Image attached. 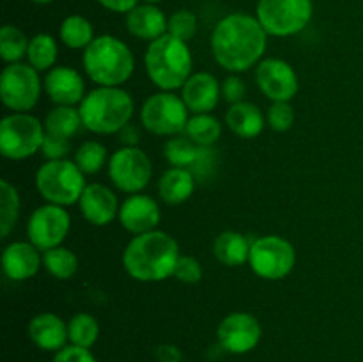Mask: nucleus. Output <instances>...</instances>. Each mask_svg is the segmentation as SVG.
Wrapping results in <instances>:
<instances>
[{
  "mask_svg": "<svg viewBox=\"0 0 363 362\" xmlns=\"http://www.w3.org/2000/svg\"><path fill=\"white\" fill-rule=\"evenodd\" d=\"M28 337L45 351H59L69 341L67 323L53 312H41L28 323Z\"/></svg>",
  "mask_w": 363,
  "mask_h": 362,
  "instance_id": "412c9836",
  "label": "nucleus"
},
{
  "mask_svg": "<svg viewBox=\"0 0 363 362\" xmlns=\"http://www.w3.org/2000/svg\"><path fill=\"white\" fill-rule=\"evenodd\" d=\"M20 216V195L14 185L0 181V238L9 236Z\"/></svg>",
  "mask_w": 363,
  "mask_h": 362,
  "instance_id": "2f4dec72",
  "label": "nucleus"
},
{
  "mask_svg": "<svg viewBox=\"0 0 363 362\" xmlns=\"http://www.w3.org/2000/svg\"><path fill=\"white\" fill-rule=\"evenodd\" d=\"M71 229V216L64 206L45 204L32 212L27 224L28 241L41 252L62 245Z\"/></svg>",
  "mask_w": 363,
  "mask_h": 362,
  "instance_id": "ddd939ff",
  "label": "nucleus"
},
{
  "mask_svg": "<svg viewBox=\"0 0 363 362\" xmlns=\"http://www.w3.org/2000/svg\"><path fill=\"white\" fill-rule=\"evenodd\" d=\"M312 0H259L257 20L268 35L287 38L303 31L312 20Z\"/></svg>",
  "mask_w": 363,
  "mask_h": 362,
  "instance_id": "1a4fd4ad",
  "label": "nucleus"
},
{
  "mask_svg": "<svg viewBox=\"0 0 363 362\" xmlns=\"http://www.w3.org/2000/svg\"><path fill=\"white\" fill-rule=\"evenodd\" d=\"M197 16H195L191 11L181 9L176 11V13L169 18V31H167V34L188 43L190 39L195 38V34H197Z\"/></svg>",
  "mask_w": 363,
  "mask_h": 362,
  "instance_id": "c9c22d12",
  "label": "nucleus"
},
{
  "mask_svg": "<svg viewBox=\"0 0 363 362\" xmlns=\"http://www.w3.org/2000/svg\"><path fill=\"white\" fill-rule=\"evenodd\" d=\"M41 251L30 241H13L2 252V268L7 279L27 280L39 272Z\"/></svg>",
  "mask_w": 363,
  "mask_h": 362,
  "instance_id": "aec40b11",
  "label": "nucleus"
},
{
  "mask_svg": "<svg viewBox=\"0 0 363 362\" xmlns=\"http://www.w3.org/2000/svg\"><path fill=\"white\" fill-rule=\"evenodd\" d=\"M156 362H181L183 361V353H181L179 348L176 344L163 343L160 346H156L155 350Z\"/></svg>",
  "mask_w": 363,
  "mask_h": 362,
  "instance_id": "37998d69",
  "label": "nucleus"
},
{
  "mask_svg": "<svg viewBox=\"0 0 363 362\" xmlns=\"http://www.w3.org/2000/svg\"><path fill=\"white\" fill-rule=\"evenodd\" d=\"M172 277H176L179 283L184 284H197L202 279V266L199 259L194 256H179L174 268Z\"/></svg>",
  "mask_w": 363,
  "mask_h": 362,
  "instance_id": "4c0bfd02",
  "label": "nucleus"
},
{
  "mask_svg": "<svg viewBox=\"0 0 363 362\" xmlns=\"http://www.w3.org/2000/svg\"><path fill=\"white\" fill-rule=\"evenodd\" d=\"M216 167V155L211 148H202L199 149L197 160H195L194 165L190 167V170L194 172L195 180L197 181H206L213 176V170Z\"/></svg>",
  "mask_w": 363,
  "mask_h": 362,
  "instance_id": "58836bf2",
  "label": "nucleus"
},
{
  "mask_svg": "<svg viewBox=\"0 0 363 362\" xmlns=\"http://www.w3.org/2000/svg\"><path fill=\"white\" fill-rule=\"evenodd\" d=\"M252 272L266 280H279L289 275L296 265V251L289 240L277 234H268L252 241L250 258Z\"/></svg>",
  "mask_w": 363,
  "mask_h": 362,
  "instance_id": "9d476101",
  "label": "nucleus"
},
{
  "mask_svg": "<svg viewBox=\"0 0 363 362\" xmlns=\"http://www.w3.org/2000/svg\"><path fill=\"white\" fill-rule=\"evenodd\" d=\"M45 91L55 105L74 106L85 98L84 77L69 66H57L46 73Z\"/></svg>",
  "mask_w": 363,
  "mask_h": 362,
  "instance_id": "a211bd4d",
  "label": "nucleus"
},
{
  "mask_svg": "<svg viewBox=\"0 0 363 362\" xmlns=\"http://www.w3.org/2000/svg\"><path fill=\"white\" fill-rule=\"evenodd\" d=\"M144 2H145V4H155V6H156V4L162 2V0H144Z\"/></svg>",
  "mask_w": 363,
  "mask_h": 362,
  "instance_id": "de8ad7c7",
  "label": "nucleus"
},
{
  "mask_svg": "<svg viewBox=\"0 0 363 362\" xmlns=\"http://www.w3.org/2000/svg\"><path fill=\"white\" fill-rule=\"evenodd\" d=\"M225 123L234 135L241 138H255L264 130L266 116L257 105L250 102H240L229 106Z\"/></svg>",
  "mask_w": 363,
  "mask_h": 362,
  "instance_id": "5701e85b",
  "label": "nucleus"
},
{
  "mask_svg": "<svg viewBox=\"0 0 363 362\" xmlns=\"http://www.w3.org/2000/svg\"><path fill=\"white\" fill-rule=\"evenodd\" d=\"M188 106L181 96L172 91H162L151 94L140 110L142 126L160 137H176L186 130Z\"/></svg>",
  "mask_w": 363,
  "mask_h": 362,
  "instance_id": "6e6552de",
  "label": "nucleus"
},
{
  "mask_svg": "<svg viewBox=\"0 0 363 362\" xmlns=\"http://www.w3.org/2000/svg\"><path fill=\"white\" fill-rule=\"evenodd\" d=\"M57 55H59V46L53 35L50 34H38L28 43L27 59L32 67L41 73V71H50L55 67Z\"/></svg>",
  "mask_w": 363,
  "mask_h": 362,
  "instance_id": "c85d7f7f",
  "label": "nucleus"
},
{
  "mask_svg": "<svg viewBox=\"0 0 363 362\" xmlns=\"http://www.w3.org/2000/svg\"><path fill=\"white\" fill-rule=\"evenodd\" d=\"M245 94H247V85L236 75H230L222 82V98L230 105L245 102Z\"/></svg>",
  "mask_w": 363,
  "mask_h": 362,
  "instance_id": "a19ab883",
  "label": "nucleus"
},
{
  "mask_svg": "<svg viewBox=\"0 0 363 362\" xmlns=\"http://www.w3.org/2000/svg\"><path fill=\"white\" fill-rule=\"evenodd\" d=\"M67 337L74 346L89 348L91 350L99 337V323L89 312H77L67 322Z\"/></svg>",
  "mask_w": 363,
  "mask_h": 362,
  "instance_id": "7c9ffc66",
  "label": "nucleus"
},
{
  "mask_svg": "<svg viewBox=\"0 0 363 362\" xmlns=\"http://www.w3.org/2000/svg\"><path fill=\"white\" fill-rule=\"evenodd\" d=\"M184 133L197 146L211 148L222 137V123L216 117H213L211 114H194L188 119Z\"/></svg>",
  "mask_w": 363,
  "mask_h": 362,
  "instance_id": "cd10ccee",
  "label": "nucleus"
},
{
  "mask_svg": "<svg viewBox=\"0 0 363 362\" xmlns=\"http://www.w3.org/2000/svg\"><path fill=\"white\" fill-rule=\"evenodd\" d=\"M106 158H108V153H106V148L101 142L85 141L74 153L73 162L80 167L85 176H92V174H98L103 169Z\"/></svg>",
  "mask_w": 363,
  "mask_h": 362,
  "instance_id": "f704fd0d",
  "label": "nucleus"
},
{
  "mask_svg": "<svg viewBox=\"0 0 363 362\" xmlns=\"http://www.w3.org/2000/svg\"><path fill=\"white\" fill-rule=\"evenodd\" d=\"M199 149H201V146L195 144L188 135L186 137L176 135V137H170L165 142V146H163V155H165L167 162L172 167L190 169L195 163V160H197Z\"/></svg>",
  "mask_w": 363,
  "mask_h": 362,
  "instance_id": "473e14b6",
  "label": "nucleus"
},
{
  "mask_svg": "<svg viewBox=\"0 0 363 362\" xmlns=\"http://www.w3.org/2000/svg\"><path fill=\"white\" fill-rule=\"evenodd\" d=\"M84 126L92 133H119L131 121L135 110L130 92L121 87H98L85 94L78 106Z\"/></svg>",
  "mask_w": 363,
  "mask_h": 362,
  "instance_id": "39448f33",
  "label": "nucleus"
},
{
  "mask_svg": "<svg viewBox=\"0 0 363 362\" xmlns=\"http://www.w3.org/2000/svg\"><path fill=\"white\" fill-rule=\"evenodd\" d=\"M59 35L67 48L85 50L94 41V28L87 18L80 14H71L60 23Z\"/></svg>",
  "mask_w": 363,
  "mask_h": 362,
  "instance_id": "bb28decb",
  "label": "nucleus"
},
{
  "mask_svg": "<svg viewBox=\"0 0 363 362\" xmlns=\"http://www.w3.org/2000/svg\"><path fill=\"white\" fill-rule=\"evenodd\" d=\"M105 9L113 11V13H130L131 9L138 6V0H98Z\"/></svg>",
  "mask_w": 363,
  "mask_h": 362,
  "instance_id": "c03bdc74",
  "label": "nucleus"
},
{
  "mask_svg": "<svg viewBox=\"0 0 363 362\" xmlns=\"http://www.w3.org/2000/svg\"><path fill=\"white\" fill-rule=\"evenodd\" d=\"M191 67L194 59L188 45L170 34L151 41L145 50L147 77L162 91L183 89L191 77Z\"/></svg>",
  "mask_w": 363,
  "mask_h": 362,
  "instance_id": "20e7f679",
  "label": "nucleus"
},
{
  "mask_svg": "<svg viewBox=\"0 0 363 362\" xmlns=\"http://www.w3.org/2000/svg\"><path fill=\"white\" fill-rule=\"evenodd\" d=\"M82 216L92 226H108L113 222L116 216H119V201L116 194L110 190L106 185L91 183L85 187L80 201H78Z\"/></svg>",
  "mask_w": 363,
  "mask_h": 362,
  "instance_id": "f3484780",
  "label": "nucleus"
},
{
  "mask_svg": "<svg viewBox=\"0 0 363 362\" xmlns=\"http://www.w3.org/2000/svg\"><path fill=\"white\" fill-rule=\"evenodd\" d=\"M28 39L23 32L14 25H4L0 31V57L7 64L20 62L28 52Z\"/></svg>",
  "mask_w": 363,
  "mask_h": 362,
  "instance_id": "72a5a7b5",
  "label": "nucleus"
},
{
  "mask_svg": "<svg viewBox=\"0 0 363 362\" xmlns=\"http://www.w3.org/2000/svg\"><path fill=\"white\" fill-rule=\"evenodd\" d=\"M220 346L233 355H243L254 350L262 337L259 319L250 312H230L220 322L216 330Z\"/></svg>",
  "mask_w": 363,
  "mask_h": 362,
  "instance_id": "4468645a",
  "label": "nucleus"
},
{
  "mask_svg": "<svg viewBox=\"0 0 363 362\" xmlns=\"http://www.w3.org/2000/svg\"><path fill=\"white\" fill-rule=\"evenodd\" d=\"M84 126L80 110L74 106L55 105V109L46 114L45 130L46 133L55 135V137L71 138L78 133Z\"/></svg>",
  "mask_w": 363,
  "mask_h": 362,
  "instance_id": "a878e982",
  "label": "nucleus"
},
{
  "mask_svg": "<svg viewBox=\"0 0 363 362\" xmlns=\"http://www.w3.org/2000/svg\"><path fill=\"white\" fill-rule=\"evenodd\" d=\"M71 144L69 138L55 137V135L45 133V141L41 146V155L45 156L46 162L48 160H66V156L69 155Z\"/></svg>",
  "mask_w": 363,
  "mask_h": 362,
  "instance_id": "ea45409f",
  "label": "nucleus"
},
{
  "mask_svg": "<svg viewBox=\"0 0 363 362\" xmlns=\"http://www.w3.org/2000/svg\"><path fill=\"white\" fill-rule=\"evenodd\" d=\"M195 185H197V180L190 169L172 167V169L165 170L160 177L158 194L165 204H183L195 192Z\"/></svg>",
  "mask_w": 363,
  "mask_h": 362,
  "instance_id": "b1692460",
  "label": "nucleus"
},
{
  "mask_svg": "<svg viewBox=\"0 0 363 362\" xmlns=\"http://www.w3.org/2000/svg\"><path fill=\"white\" fill-rule=\"evenodd\" d=\"M152 176L151 158L140 148L123 146L108 158V177L126 194H140Z\"/></svg>",
  "mask_w": 363,
  "mask_h": 362,
  "instance_id": "f8f14e48",
  "label": "nucleus"
},
{
  "mask_svg": "<svg viewBox=\"0 0 363 362\" xmlns=\"http://www.w3.org/2000/svg\"><path fill=\"white\" fill-rule=\"evenodd\" d=\"M126 28L135 38L151 43L167 34L169 18L155 4H144L126 14Z\"/></svg>",
  "mask_w": 363,
  "mask_h": 362,
  "instance_id": "4be33fe9",
  "label": "nucleus"
},
{
  "mask_svg": "<svg viewBox=\"0 0 363 362\" xmlns=\"http://www.w3.org/2000/svg\"><path fill=\"white\" fill-rule=\"evenodd\" d=\"M268 34L257 18L233 13L216 23L211 35V50L216 62L230 73H243L261 60L266 52Z\"/></svg>",
  "mask_w": 363,
  "mask_h": 362,
  "instance_id": "f257e3e1",
  "label": "nucleus"
},
{
  "mask_svg": "<svg viewBox=\"0 0 363 362\" xmlns=\"http://www.w3.org/2000/svg\"><path fill=\"white\" fill-rule=\"evenodd\" d=\"M52 362H98V361H96V357L91 353L89 348L69 344V346H64L62 350L55 351Z\"/></svg>",
  "mask_w": 363,
  "mask_h": 362,
  "instance_id": "79ce46f5",
  "label": "nucleus"
},
{
  "mask_svg": "<svg viewBox=\"0 0 363 362\" xmlns=\"http://www.w3.org/2000/svg\"><path fill=\"white\" fill-rule=\"evenodd\" d=\"M45 126L28 112H13L0 123V151L7 160H25L41 151Z\"/></svg>",
  "mask_w": 363,
  "mask_h": 362,
  "instance_id": "0eeeda50",
  "label": "nucleus"
},
{
  "mask_svg": "<svg viewBox=\"0 0 363 362\" xmlns=\"http://www.w3.org/2000/svg\"><path fill=\"white\" fill-rule=\"evenodd\" d=\"M30 2H34V4H43V6H45V4L53 2V0H30Z\"/></svg>",
  "mask_w": 363,
  "mask_h": 362,
  "instance_id": "49530a36",
  "label": "nucleus"
},
{
  "mask_svg": "<svg viewBox=\"0 0 363 362\" xmlns=\"http://www.w3.org/2000/svg\"><path fill=\"white\" fill-rule=\"evenodd\" d=\"M255 82L262 94L272 102H291L300 87L294 67L286 60L275 57H269L257 64Z\"/></svg>",
  "mask_w": 363,
  "mask_h": 362,
  "instance_id": "2eb2a0df",
  "label": "nucleus"
},
{
  "mask_svg": "<svg viewBox=\"0 0 363 362\" xmlns=\"http://www.w3.org/2000/svg\"><path fill=\"white\" fill-rule=\"evenodd\" d=\"M85 174L71 160H48L35 172V188L45 201L71 206L80 201L85 190Z\"/></svg>",
  "mask_w": 363,
  "mask_h": 362,
  "instance_id": "423d86ee",
  "label": "nucleus"
},
{
  "mask_svg": "<svg viewBox=\"0 0 363 362\" xmlns=\"http://www.w3.org/2000/svg\"><path fill=\"white\" fill-rule=\"evenodd\" d=\"M181 98L194 114H209L222 98V84L211 73L199 71L181 89Z\"/></svg>",
  "mask_w": 363,
  "mask_h": 362,
  "instance_id": "6ab92c4d",
  "label": "nucleus"
},
{
  "mask_svg": "<svg viewBox=\"0 0 363 362\" xmlns=\"http://www.w3.org/2000/svg\"><path fill=\"white\" fill-rule=\"evenodd\" d=\"M82 64L87 77L99 87H121L133 75L135 57L126 43L103 34L84 50Z\"/></svg>",
  "mask_w": 363,
  "mask_h": 362,
  "instance_id": "7ed1b4c3",
  "label": "nucleus"
},
{
  "mask_svg": "<svg viewBox=\"0 0 363 362\" xmlns=\"http://www.w3.org/2000/svg\"><path fill=\"white\" fill-rule=\"evenodd\" d=\"M43 265L50 275L59 280L71 279L78 272L77 254L62 245L43 252Z\"/></svg>",
  "mask_w": 363,
  "mask_h": 362,
  "instance_id": "c756f323",
  "label": "nucleus"
},
{
  "mask_svg": "<svg viewBox=\"0 0 363 362\" xmlns=\"http://www.w3.org/2000/svg\"><path fill=\"white\" fill-rule=\"evenodd\" d=\"M119 138H121V142H123V146L137 148L138 141H140V130H138L137 124L128 123L126 126L119 131Z\"/></svg>",
  "mask_w": 363,
  "mask_h": 362,
  "instance_id": "a18cd8bd",
  "label": "nucleus"
},
{
  "mask_svg": "<svg viewBox=\"0 0 363 362\" xmlns=\"http://www.w3.org/2000/svg\"><path fill=\"white\" fill-rule=\"evenodd\" d=\"M294 119H296V114L289 102H273L266 112V123L275 131H289Z\"/></svg>",
  "mask_w": 363,
  "mask_h": 362,
  "instance_id": "e433bc0d",
  "label": "nucleus"
},
{
  "mask_svg": "<svg viewBox=\"0 0 363 362\" xmlns=\"http://www.w3.org/2000/svg\"><path fill=\"white\" fill-rule=\"evenodd\" d=\"M250 247L247 236H243L238 231H223L215 238L213 252L215 258L225 266H241L248 263L250 258Z\"/></svg>",
  "mask_w": 363,
  "mask_h": 362,
  "instance_id": "393cba45",
  "label": "nucleus"
},
{
  "mask_svg": "<svg viewBox=\"0 0 363 362\" xmlns=\"http://www.w3.org/2000/svg\"><path fill=\"white\" fill-rule=\"evenodd\" d=\"M162 213L160 206L151 195L131 194L126 201L121 204L119 209V222L128 233L131 234H144L151 233L158 227Z\"/></svg>",
  "mask_w": 363,
  "mask_h": 362,
  "instance_id": "dca6fc26",
  "label": "nucleus"
},
{
  "mask_svg": "<svg viewBox=\"0 0 363 362\" xmlns=\"http://www.w3.org/2000/svg\"><path fill=\"white\" fill-rule=\"evenodd\" d=\"M41 96L39 71L30 64L13 62L4 67L0 75V98L13 112H28Z\"/></svg>",
  "mask_w": 363,
  "mask_h": 362,
  "instance_id": "9b49d317",
  "label": "nucleus"
},
{
  "mask_svg": "<svg viewBox=\"0 0 363 362\" xmlns=\"http://www.w3.org/2000/svg\"><path fill=\"white\" fill-rule=\"evenodd\" d=\"M179 245L163 231L137 234L123 252L128 275L140 283H160L170 277L179 259Z\"/></svg>",
  "mask_w": 363,
  "mask_h": 362,
  "instance_id": "f03ea898",
  "label": "nucleus"
}]
</instances>
